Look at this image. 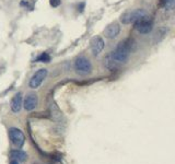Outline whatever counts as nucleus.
I'll return each instance as SVG.
<instances>
[{"instance_id": "nucleus-1", "label": "nucleus", "mask_w": 175, "mask_h": 164, "mask_svg": "<svg viewBox=\"0 0 175 164\" xmlns=\"http://www.w3.org/2000/svg\"><path fill=\"white\" fill-rule=\"evenodd\" d=\"M130 50H131V45L128 43V41L125 42H120L118 46L116 47V49L114 52L111 53V56L114 59L118 66L125 64L128 60L129 56H130Z\"/></svg>"}, {"instance_id": "nucleus-2", "label": "nucleus", "mask_w": 175, "mask_h": 164, "mask_svg": "<svg viewBox=\"0 0 175 164\" xmlns=\"http://www.w3.org/2000/svg\"><path fill=\"white\" fill-rule=\"evenodd\" d=\"M148 16L147 12L142 9H137V10L133 11H128V12L124 13L122 18H120V21L123 22L124 24H130V23H135L136 21H138L139 19L144 18V16Z\"/></svg>"}, {"instance_id": "nucleus-3", "label": "nucleus", "mask_w": 175, "mask_h": 164, "mask_svg": "<svg viewBox=\"0 0 175 164\" xmlns=\"http://www.w3.org/2000/svg\"><path fill=\"white\" fill-rule=\"evenodd\" d=\"M135 29L141 34H148L153 29V21L149 16H146L135 22Z\"/></svg>"}, {"instance_id": "nucleus-4", "label": "nucleus", "mask_w": 175, "mask_h": 164, "mask_svg": "<svg viewBox=\"0 0 175 164\" xmlns=\"http://www.w3.org/2000/svg\"><path fill=\"white\" fill-rule=\"evenodd\" d=\"M75 68L78 73L82 75V76H86L89 75L92 70V65L90 63V60L86 57H79L75 63Z\"/></svg>"}, {"instance_id": "nucleus-5", "label": "nucleus", "mask_w": 175, "mask_h": 164, "mask_svg": "<svg viewBox=\"0 0 175 164\" xmlns=\"http://www.w3.org/2000/svg\"><path fill=\"white\" fill-rule=\"evenodd\" d=\"M9 137L11 139V142L18 148H21L24 144V135L18 128H10L9 129Z\"/></svg>"}, {"instance_id": "nucleus-6", "label": "nucleus", "mask_w": 175, "mask_h": 164, "mask_svg": "<svg viewBox=\"0 0 175 164\" xmlns=\"http://www.w3.org/2000/svg\"><path fill=\"white\" fill-rule=\"evenodd\" d=\"M47 76V70L46 69H39L33 75V77L30 80V88L32 89H37L41 84L43 83V81L45 80Z\"/></svg>"}, {"instance_id": "nucleus-7", "label": "nucleus", "mask_w": 175, "mask_h": 164, "mask_svg": "<svg viewBox=\"0 0 175 164\" xmlns=\"http://www.w3.org/2000/svg\"><path fill=\"white\" fill-rule=\"evenodd\" d=\"M103 48H104V41L102 37H93L91 41V49L93 55H99L103 50Z\"/></svg>"}, {"instance_id": "nucleus-8", "label": "nucleus", "mask_w": 175, "mask_h": 164, "mask_svg": "<svg viewBox=\"0 0 175 164\" xmlns=\"http://www.w3.org/2000/svg\"><path fill=\"white\" fill-rule=\"evenodd\" d=\"M37 105V95L35 93H30L24 100V108L26 111H33Z\"/></svg>"}, {"instance_id": "nucleus-9", "label": "nucleus", "mask_w": 175, "mask_h": 164, "mask_svg": "<svg viewBox=\"0 0 175 164\" xmlns=\"http://www.w3.org/2000/svg\"><path fill=\"white\" fill-rule=\"evenodd\" d=\"M120 32V26L117 23L110 24L104 31V35L107 38H115Z\"/></svg>"}, {"instance_id": "nucleus-10", "label": "nucleus", "mask_w": 175, "mask_h": 164, "mask_svg": "<svg viewBox=\"0 0 175 164\" xmlns=\"http://www.w3.org/2000/svg\"><path fill=\"white\" fill-rule=\"evenodd\" d=\"M11 109L12 112L18 113L21 111L22 108V94L21 93H16L14 97H13L12 101H11Z\"/></svg>"}, {"instance_id": "nucleus-11", "label": "nucleus", "mask_w": 175, "mask_h": 164, "mask_svg": "<svg viewBox=\"0 0 175 164\" xmlns=\"http://www.w3.org/2000/svg\"><path fill=\"white\" fill-rule=\"evenodd\" d=\"M10 155L13 160H16L18 162H24L27 159V154L21 150H13V151H11Z\"/></svg>"}, {"instance_id": "nucleus-12", "label": "nucleus", "mask_w": 175, "mask_h": 164, "mask_svg": "<svg viewBox=\"0 0 175 164\" xmlns=\"http://www.w3.org/2000/svg\"><path fill=\"white\" fill-rule=\"evenodd\" d=\"M104 65H105V67L108 69V70H111V71H114V70H116V69H118V68L120 67V66H118L117 64L114 61V59L112 58V56H111L110 54L107 55L106 57H105V59H104Z\"/></svg>"}, {"instance_id": "nucleus-13", "label": "nucleus", "mask_w": 175, "mask_h": 164, "mask_svg": "<svg viewBox=\"0 0 175 164\" xmlns=\"http://www.w3.org/2000/svg\"><path fill=\"white\" fill-rule=\"evenodd\" d=\"M161 5L166 10H173L175 5V0H161Z\"/></svg>"}, {"instance_id": "nucleus-14", "label": "nucleus", "mask_w": 175, "mask_h": 164, "mask_svg": "<svg viewBox=\"0 0 175 164\" xmlns=\"http://www.w3.org/2000/svg\"><path fill=\"white\" fill-rule=\"evenodd\" d=\"M50 60V56L47 53H43L42 55H39L37 57L36 61H39V63H48Z\"/></svg>"}, {"instance_id": "nucleus-15", "label": "nucleus", "mask_w": 175, "mask_h": 164, "mask_svg": "<svg viewBox=\"0 0 175 164\" xmlns=\"http://www.w3.org/2000/svg\"><path fill=\"white\" fill-rule=\"evenodd\" d=\"M49 2H50V5H52V7L56 8V7H58V5H60L61 0H49Z\"/></svg>"}, {"instance_id": "nucleus-16", "label": "nucleus", "mask_w": 175, "mask_h": 164, "mask_svg": "<svg viewBox=\"0 0 175 164\" xmlns=\"http://www.w3.org/2000/svg\"><path fill=\"white\" fill-rule=\"evenodd\" d=\"M80 9V12H83V9H84V2L80 3V5H78V10Z\"/></svg>"}, {"instance_id": "nucleus-17", "label": "nucleus", "mask_w": 175, "mask_h": 164, "mask_svg": "<svg viewBox=\"0 0 175 164\" xmlns=\"http://www.w3.org/2000/svg\"><path fill=\"white\" fill-rule=\"evenodd\" d=\"M11 164H18V161H16V160H13V161L11 162Z\"/></svg>"}]
</instances>
